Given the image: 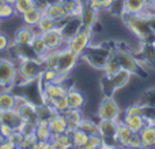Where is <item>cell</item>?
I'll return each instance as SVG.
<instances>
[{
	"label": "cell",
	"instance_id": "1",
	"mask_svg": "<svg viewBox=\"0 0 155 149\" xmlns=\"http://www.w3.org/2000/svg\"><path fill=\"white\" fill-rule=\"evenodd\" d=\"M123 22L127 25L129 30L142 41V44L144 43H154L155 41V33L150 27L147 18L143 16L142 14H128L124 12L121 15Z\"/></svg>",
	"mask_w": 155,
	"mask_h": 149
},
{
	"label": "cell",
	"instance_id": "2",
	"mask_svg": "<svg viewBox=\"0 0 155 149\" xmlns=\"http://www.w3.org/2000/svg\"><path fill=\"white\" fill-rule=\"evenodd\" d=\"M44 63L41 59L35 56H21V64L18 68V75L23 78L25 82L38 81L44 71Z\"/></svg>",
	"mask_w": 155,
	"mask_h": 149
},
{
	"label": "cell",
	"instance_id": "3",
	"mask_svg": "<svg viewBox=\"0 0 155 149\" xmlns=\"http://www.w3.org/2000/svg\"><path fill=\"white\" fill-rule=\"evenodd\" d=\"M132 75L134 74L129 73L128 70H124V68H121L120 71H117L113 75H105L101 84L102 92H104L105 97H113V93L116 90L121 89V88L127 86L129 84Z\"/></svg>",
	"mask_w": 155,
	"mask_h": 149
},
{
	"label": "cell",
	"instance_id": "4",
	"mask_svg": "<svg viewBox=\"0 0 155 149\" xmlns=\"http://www.w3.org/2000/svg\"><path fill=\"white\" fill-rule=\"evenodd\" d=\"M91 37H93V29L83 26L72 38H70L67 41V48L80 56L87 49V47L90 45Z\"/></svg>",
	"mask_w": 155,
	"mask_h": 149
},
{
	"label": "cell",
	"instance_id": "5",
	"mask_svg": "<svg viewBox=\"0 0 155 149\" xmlns=\"http://www.w3.org/2000/svg\"><path fill=\"white\" fill-rule=\"evenodd\" d=\"M113 52H114L121 68L128 70L129 73H132V74H137V75H140V77L146 75V71H144V68H143L140 60L136 59L132 54H129V52H127V51H123V49H114Z\"/></svg>",
	"mask_w": 155,
	"mask_h": 149
},
{
	"label": "cell",
	"instance_id": "6",
	"mask_svg": "<svg viewBox=\"0 0 155 149\" xmlns=\"http://www.w3.org/2000/svg\"><path fill=\"white\" fill-rule=\"evenodd\" d=\"M79 55H76L75 52H72L71 49H68L65 47L64 49L60 51V56H59V63H57V73L60 74L61 78L67 77L68 73L72 71V68L76 66L78 59H79Z\"/></svg>",
	"mask_w": 155,
	"mask_h": 149
},
{
	"label": "cell",
	"instance_id": "7",
	"mask_svg": "<svg viewBox=\"0 0 155 149\" xmlns=\"http://www.w3.org/2000/svg\"><path fill=\"white\" fill-rule=\"evenodd\" d=\"M110 51L109 49H102V48H88L80 55L82 59H84L86 62L90 66L95 68H102L104 70V66L106 63V59L109 56Z\"/></svg>",
	"mask_w": 155,
	"mask_h": 149
},
{
	"label": "cell",
	"instance_id": "8",
	"mask_svg": "<svg viewBox=\"0 0 155 149\" xmlns=\"http://www.w3.org/2000/svg\"><path fill=\"white\" fill-rule=\"evenodd\" d=\"M99 119H114L120 122V106L113 97H105L98 107Z\"/></svg>",
	"mask_w": 155,
	"mask_h": 149
},
{
	"label": "cell",
	"instance_id": "9",
	"mask_svg": "<svg viewBox=\"0 0 155 149\" xmlns=\"http://www.w3.org/2000/svg\"><path fill=\"white\" fill-rule=\"evenodd\" d=\"M16 77H18V70L14 62L8 59H0V86L8 88L14 85Z\"/></svg>",
	"mask_w": 155,
	"mask_h": 149
},
{
	"label": "cell",
	"instance_id": "10",
	"mask_svg": "<svg viewBox=\"0 0 155 149\" xmlns=\"http://www.w3.org/2000/svg\"><path fill=\"white\" fill-rule=\"evenodd\" d=\"M57 26L61 30L65 41H68L82 29L83 25H82V21H80V16H67L65 19L60 21L59 23H57Z\"/></svg>",
	"mask_w": 155,
	"mask_h": 149
},
{
	"label": "cell",
	"instance_id": "11",
	"mask_svg": "<svg viewBox=\"0 0 155 149\" xmlns=\"http://www.w3.org/2000/svg\"><path fill=\"white\" fill-rule=\"evenodd\" d=\"M42 37L49 49H64L67 47V41H65L59 26H56L54 29L49 30V32L42 33Z\"/></svg>",
	"mask_w": 155,
	"mask_h": 149
},
{
	"label": "cell",
	"instance_id": "12",
	"mask_svg": "<svg viewBox=\"0 0 155 149\" xmlns=\"http://www.w3.org/2000/svg\"><path fill=\"white\" fill-rule=\"evenodd\" d=\"M0 122L8 123L10 126H12L14 130H22L23 127V119L21 118V115L18 114L16 109H5V111H0Z\"/></svg>",
	"mask_w": 155,
	"mask_h": 149
},
{
	"label": "cell",
	"instance_id": "13",
	"mask_svg": "<svg viewBox=\"0 0 155 149\" xmlns=\"http://www.w3.org/2000/svg\"><path fill=\"white\" fill-rule=\"evenodd\" d=\"M29 48H30V51L33 52V55H34L35 57H38V59H42L46 55V52L49 51L42 34H35L34 37L31 38V41H30Z\"/></svg>",
	"mask_w": 155,
	"mask_h": 149
},
{
	"label": "cell",
	"instance_id": "14",
	"mask_svg": "<svg viewBox=\"0 0 155 149\" xmlns=\"http://www.w3.org/2000/svg\"><path fill=\"white\" fill-rule=\"evenodd\" d=\"M134 137V131L123 122L120 120L117 126V131H116V140H117L118 147H128L131 144V140Z\"/></svg>",
	"mask_w": 155,
	"mask_h": 149
},
{
	"label": "cell",
	"instance_id": "15",
	"mask_svg": "<svg viewBox=\"0 0 155 149\" xmlns=\"http://www.w3.org/2000/svg\"><path fill=\"white\" fill-rule=\"evenodd\" d=\"M34 37V30H33V26H29V25H25V26H21L15 33V44L18 47H29L31 38Z\"/></svg>",
	"mask_w": 155,
	"mask_h": 149
},
{
	"label": "cell",
	"instance_id": "16",
	"mask_svg": "<svg viewBox=\"0 0 155 149\" xmlns=\"http://www.w3.org/2000/svg\"><path fill=\"white\" fill-rule=\"evenodd\" d=\"M44 14H46L48 16L53 18L54 21L57 22V23L68 16L67 15V11H65V7H64V3H63L61 0H57V2L51 3Z\"/></svg>",
	"mask_w": 155,
	"mask_h": 149
},
{
	"label": "cell",
	"instance_id": "17",
	"mask_svg": "<svg viewBox=\"0 0 155 149\" xmlns=\"http://www.w3.org/2000/svg\"><path fill=\"white\" fill-rule=\"evenodd\" d=\"M65 120H67V129L68 133H71L72 130L79 127L80 122L83 120V114L82 109H76V108H68L65 112H63Z\"/></svg>",
	"mask_w": 155,
	"mask_h": 149
},
{
	"label": "cell",
	"instance_id": "18",
	"mask_svg": "<svg viewBox=\"0 0 155 149\" xmlns=\"http://www.w3.org/2000/svg\"><path fill=\"white\" fill-rule=\"evenodd\" d=\"M98 14H99V11L94 10L88 4H83V10H82V14H80L82 25L86 27H91L93 29L94 25L98 22Z\"/></svg>",
	"mask_w": 155,
	"mask_h": 149
},
{
	"label": "cell",
	"instance_id": "19",
	"mask_svg": "<svg viewBox=\"0 0 155 149\" xmlns=\"http://www.w3.org/2000/svg\"><path fill=\"white\" fill-rule=\"evenodd\" d=\"M123 122L131 129L134 133H139L143 127L146 126L147 120L143 115H131V114H124Z\"/></svg>",
	"mask_w": 155,
	"mask_h": 149
},
{
	"label": "cell",
	"instance_id": "20",
	"mask_svg": "<svg viewBox=\"0 0 155 149\" xmlns=\"http://www.w3.org/2000/svg\"><path fill=\"white\" fill-rule=\"evenodd\" d=\"M118 122L114 119H99L98 133L102 137H116Z\"/></svg>",
	"mask_w": 155,
	"mask_h": 149
},
{
	"label": "cell",
	"instance_id": "21",
	"mask_svg": "<svg viewBox=\"0 0 155 149\" xmlns=\"http://www.w3.org/2000/svg\"><path fill=\"white\" fill-rule=\"evenodd\" d=\"M142 144L144 148L154 147L155 144V123H146V126L139 131Z\"/></svg>",
	"mask_w": 155,
	"mask_h": 149
},
{
	"label": "cell",
	"instance_id": "22",
	"mask_svg": "<svg viewBox=\"0 0 155 149\" xmlns=\"http://www.w3.org/2000/svg\"><path fill=\"white\" fill-rule=\"evenodd\" d=\"M67 100L70 108H76V109H82L86 103L83 93L80 90L75 89V88H71V89L67 90Z\"/></svg>",
	"mask_w": 155,
	"mask_h": 149
},
{
	"label": "cell",
	"instance_id": "23",
	"mask_svg": "<svg viewBox=\"0 0 155 149\" xmlns=\"http://www.w3.org/2000/svg\"><path fill=\"white\" fill-rule=\"evenodd\" d=\"M49 127H51V131H52V136L53 134H61V133H65L68 131L67 129V120H65L64 115L63 114H59L57 112L53 118L48 122Z\"/></svg>",
	"mask_w": 155,
	"mask_h": 149
},
{
	"label": "cell",
	"instance_id": "24",
	"mask_svg": "<svg viewBox=\"0 0 155 149\" xmlns=\"http://www.w3.org/2000/svg\"><path fill=\"white\" fill-rule=\"evenodd\" d=\"M44 12L40 10L38 7H31L30 10L25 11L23 14H21V18L23 21L25 25H29V26H37V23L40 22V19L42 18Z\"/></svg>",
	"mask_w": 155,
	"mask_h": 149
},
{
	"label": "cell",
	"instance_id": "25",
	"mask_svg": "<svg viewBox=\"0 0 155 149\" xmlns=\"http://www.w3.org/2000/svg\"><path fill=\"white\" fill-rule=\"evenodd\" d=\"M51 142H52V148H61V149L72 148L71 133H68V131L61 134H53L51 138Z\"/></svg>",
	"mask_w": 155,
	"mask_h": 149
},
{
	"label": "cell",
	"instance_id": "26",
	"mask_svg": "<svg viewBox=\"0 0 155 149\" xmlns=\"http://www.w3.org/2000/svg\"><path fill=\"white\" fill-rule=\"evenodd\" d=\"M142 54V62H146L153 68H155V44L154 43H144L140 49Z\"/></svg>",
	"mask_w": 155,
	"mask_h": 149
},
{
	"label": "cell",
	"instance_id": "27",
	"mask_svg": "<svg viewBox=\"0 0 155 149\" xmlns=\"http://www.w3.org/2000/svg\"><path fill=\"white\" fill-rule=\"evenodd\" d=\"M35 111H37L38 120H44V122H49L57 114L53 109V107L48 103H41L38 106H35Z\"/></svg>",
	"mask_w": 155,
	"mask_h": 149
},
{
	"label": "cell",
	"instance_id": "28",
	"mask_svg": "<svg viewBox=\"0 0 155 149\" xmlns=\"http://www.w3.org/2000/svg\"><path fill=\"white\" fill-rule=\"evenodd\" d=\"M146 5H147L146 0H124V12L142 14Z\"/></svg>",
	"mask_w": 155,
	"mask_h": 149
},
{
	"label": "cell",
	"instance_id": "29",
	"mask_svg": "<svg viewBox=\"0 0 155 149\" xmlns=\"http://www.w3.org/2000/svg\"><path fill=\"white\" fill-rule=\"evenodd\" d=\"M61 77H60V74L57 73L56 68H44L42 74H41V77L38 78V81L41 82L40 88H42L44 85L46 84H51V82H59L61 81Z\"/></svg>",
	"mask_w": 155,
	"mask_h": 149
},
{
	"label": "cell",
	"instance_id": "30",
	"mask_svg": "<svg viewBox=\"0 0 155 149\" xmlns=\"http://www.w3.org/2000/svg\"><path fill=\"white\" fill-rule=\"evenodd\" d=\"M34 133L37 140H40V141H51L52 138L51 127H49L48 122H44V120H38L37 126L34 129Z\"/></svg>",
	"mask_w": 155,
	"mask_h": 149
},
{
	"label": "cell",
	"instance_id": "31",
	"mask_svg": "<svg viewBox=\"0 0 155 149\" xmlns=\"http://www.w3.org/2000/svg\"><path fill=\"white\" fill-rule=\"evenodd\" d=\"M120 70H121V66H120V63H118L117 57H116L114 52L110 51L109 56H107V59H106V63H105V66H104L105 75H113V74H116Z\"/></svg>",
	"mask_w": 155,
	"mask_h": 149
},
{
	"label": "cell",
	"instance_id": "32",
	"mask_svg": "<svg viewBox=\"0 0 155 149\" xmlns=\"http://www.w3.org/2000/svg\"><path fill=\"white\" fill-rule=\"evenodd\" d=\"M61 49H49L46 55L42 57V63L45 68H57V63H59V56Z\"/></svg>",
	"mask_w": 155,
	"mask_h": 149
},
{
	"label": "cell",
	"instance_id": "33",
	"mask_svg": "<svg viewBox=\"0 0 155 149\" xmlns=\"http://www.w3.org/2000/svg\"><path fill=\"white\" fill-rule=\"evenodd\" d=\"M15 103H16V95H12L11 92L0 93V111L15 109Z\"/></svg>",
	"mask_w": 155,
	"mask_h": 149
},
{
	"label": "cell",
	"instance_id": "34",
	"mask_svg": "<svg viewBox=\"0 0 155 149\" xmlns=\"http://www.w3.org/2000/svg\"><path fill=\"white\" fill-rule=\"evenodd\" d=\"M46 103L51 104V106L53 107L54 111L59 112V114H63V112H65L68 108H70V106H68V100H67V96H61V97L49 99V100L46 101Z\"/></svg>",
	"mask_w": 155,
	"mask_h": 149
},
{
	"label": "cell",
	"instance_id": "35",
	"mask_svg": "<svg viewBox=\"0 0 155 149\" xmlns=\"http://www.w3.org/2000/svg\"><path fill=\"white\" fill-rule=\"evenodd\" d=\"M71 140H72V147L84 148L86 142L88 140V134H86L80 129H75V130L71 131Z\"/></svg>",
	"mask_w": 155,
	"mask_h": 149
},
{
	"label": "cell",
	"instance_id": "36",
	"mask_svg": "<svg viewBox=\"0 0 155 149\" xmlns=\"http://www.w3.org/2000/svg\"><path fill=\"white\" fill-rule=\"evenodd\" d=\"M57 26V22L54 21L53 18H51V16H48L46 14H44L42 18L40 19V22L37 23V29L41 32V34L45 32H49V30L54 29V27Z\"/></svg>",
	"mask_w": 155,
	"mask_h": 149
},
{
	"label": "cell",
	"instance_id": "37",
	"mask_svg": "<svg viewBox=\"0 0 155 149\" xmlns=\"http://www.w3.org/2000/svg\"><path fill=\"white\" fill-rule=\"evenodd\" d=\"M114 0H83L84 4H88L90 7H93L97 11H104V10H109L110 5L113 4Z\"/></svg>",
	"mask_w": 155,
	"mask_h": 149
},
{
	"label": "cell",
	"instance_id": "38",
	"mask_svg": "<svg viewBox=\"0 0 155 149\" xmlns=\"http://www.w3.org/2000/svg\"><path fill=\"white\" fill-rule=\"evenodd\" d=\"M35 5V0H15L14 3V8H15V12L16 14H23L25 11L30 10L31 7Z\"/></svg>",
	"mask_w": 155,
	"mask_h": 149
},
{
	"label": "cell",
	"instance_id": "39",
	"mask_svg": "<svg viewBox=\"0 0 155 149\" xmlns=\"http://www.w3.org/2000/svg\"><path fill=\"white\" fill-rule=\"evenodd\" d=\"M78 129H80V130H83L86 134L91 136V134L98 133V123H94L93 120H88V119H84V118H83V120L80 122V125Z\"/></svg>",
	"mask_w": 155,
	"mask_h": 149
},
{
	"label": "cell",
	"instance_id": "40",
	"mask_svg": "<svg viewBox=\"0 0 155 149\" xmlns=\"http://www.w3.org/2000/svg\"><path fill=\"white\" fill-rule=\"evenodd\" d=\"M139 104L147 107H155V88H151L143 93L139 100Z\"/></svg>",
	"mask_w": 155,
	"mask_h": 149
},
{
	"label": "cell",
	"instance_id": "41",
	"mask_svg": "<svg viewBox=\"0 0 155 149\" xmlns=\"http://www.w3.org/2000/svg\"><path fill=\"white\" fill-rule=\"evenodd\" d=\"M15 12V8H14V4H10V3L5 2H0V21L2 19H8L14 15Z\"/></svg>",
	"mask_w": 155,
	"mask_h": 149
},
{
	"label": "cell",
	"instance_id": "42",
	"mask_svg": "<svg viewBox=\"0 0 155 149\" xmlns=\"http://www.w3.org/2000/svg\"><path fill=\"white\" fill-rule=\"evenodd\" d=\"M102 142H104V140H102V136H101L99 133L91 134V136H88V140H87V142H86L84 148H86V149L102 148Z\"/></svg>",
	"mask_w": 155,
	"mask_h": 149
},
{
	"label": "cell",
	"instance_id": "43",
	"mask_svg": "<svg viewBox=\"0 0 155 149\" xmlns=\"http://www.w3.org/2000/svg\"><path fill=\"white\" fill-rule=\"evenodd\" d=\"M23 137H25V133L21 130H14L11 133V136L8 137V141L14 145V147H22V142H23Z\"/></svg>",
	"mask_w": 155,
	"mask_h": 149
},
{
	"label": "cell",
	"instance_id": "44",
	"mask_svg": "<svg viewBox=\"0 0 155 149\" xmlns=\"http://www.w3.org/2000/svg\"><path fill=\"white\" fill-rule=\"evenodd\" d=\"M37 137H35V133H26L23 137V142H22V148H33L34 144L37 142Z\"/></svg>",
	"mask_w": 155,
	"mask_h": 149
},
{
	"label": "cell",
	"instance_id": "45",
	"mask_svg": "<svg viewBox=\"0 0 155 149\" xmlns=\"http://www.w3.org/2000/svg\"><path fill=\"white\" fill-rule=\"evenodd\" d=\"M124 114H131V115H143V106L139 103L128 106Z\"/></svg>",
	"mask_w": 155,
	"mask_h": 149
},
{
	"label": "cell",
	"instance_id": "46",
	"mask_svg": "<svg viewBox=\"0 0 155 149\" xmlns=\"http://www.w3.org/2000/svg\"><path fill=\"white\" fill-rule=\"evenodd\" d=\"M12 131H14L12 126H10L8 123L0 122V137H3V138H8Z\"/></svg>",
	"mask_w": 155,
	"mask_h": 149
},
{
	"label": "cell",
	"instance_id": "47",
	"mask_svg": "<svg viewBox=\"0 0 155 149\" xmlns=\"http://www.w3.org/2000/svg\"><path fill=\"white\" fill-rule=\"evenodd\" d=\"M142 138H140L139 133H134V137L131 140V144H129V148H142Z\"/></svg>",
	"mask_w": 155,
	"mask_h": 149
},
{
	"label": "cell",
	"instance_id": "48",
	"mask_svg": "<svg viewBox=\"0 0 155 149\" xmlns=\"http://www.w3.org/2000/svg\"><path fill=\"white\" fill-rule=\"evenodd\" d=\"M8 45H10V43H8L7 36L3 34V33H0V52L5 51V49L8 48Z\"/></svg>",
	"mask_w": 155,
	"mask_h": 149
},
{
	"label": "cell",
	"instance_id": "49",
	"mask_svg": "<svg viewBox=\"0 0 155 149\" xmlns=\"http://www.w3.org/2000/svg\"><path fill=\"white\" fill-rule=\"evenodd\" d=\"M49 4H51V3H49L48 0H35V7H38L42 12H45Z\"/></svg>",
	"mask_w": 155,
	"mask_h": 149
},
{
	"label": "cell",
	"instance_id": "50",
	"mask_svg": "<svg viewBox=\"0 0 155 149\" xmlns=\"http://www.w3.org/2000/svg\"><path fill=\"white\" fill-rule=\"evenodd\" d=\"M148 21V23H150V27L153 29V32L155 33V14H150V15L146 16Z\"/></svg>",
	"mask_w": 155,
	"mask_h": 149
},
{
	"label": "cell",
	"instance_id": "51",
	"mask_svg": "<svg viewBox=\"0 0 155 149\" xmlns=\"http://www.w3.org/2000/svg\"><path fill=\"white\" fill-rule=\"evenodd\" d=\"M0 2H5V3H10V4H14L15 0H0Z\"/></svg>",
	"mask_w": 155,
	"mask_h": 149
},
{
	"label": "cell",
	"instance_id": "52",
	"mask_svg": "<svg viewBox=\"0 0 155 149\" xmlns=\"http://www.w3.org/2000/svg\"><path fill=\"white\" fill-rule=\"evenodd\" d=\"M146 3H147V4H153L154 0H146Z\"/></svg>",
	"mask_w": 155,
	"mask_h": 149
},
{
	"label": "cell",
	"instance_id": "53",
	"mask_svg": "<svg viewBox=\"0 0 155 149\" xmlns=\"http://www.w3.org/2000/svg\"><path fill=\"white\" fill-rule=\"evenodd\" d=\"M154 44H155V41H154Z\"/></svg>",
	"mask_w": 155,
	"mask_h": 149
}]
</instances>
